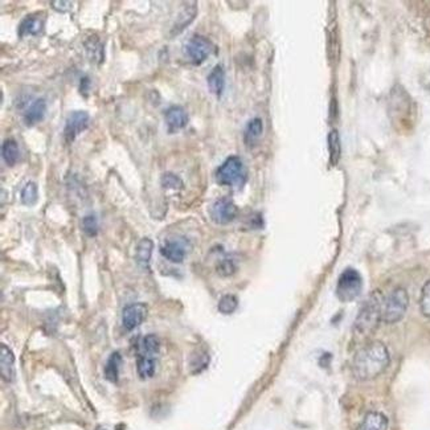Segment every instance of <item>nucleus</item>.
I'll return each instance as SVG.
<instances>
[{
    "label": "nucleus",
    "mask_w": 430,
    "mask_h": 430,
    "mask_svg": "<svg viewBox=\"0 0 430 430\" xmlns=\"http://www.w3.org/2000/svg\"><path fill=\"white\" fill-rule=\"evenodd\" d=\"M389 363L391 355L387 346L380 340H372L355 354L351 371L356 380H373L384 373Z\"/></svg>",
    "instance_id": "f257e3e1"
},
{
    "label": "nucleus",
    "mask_w": 430,
    "mask_h": 430,
    "mask_svg": "<svg viewBox=\"0 0 430 430\" xmlns=\"http://www.w3.org/2000/svg\"><path fill=\"white\" fill-rule=\"evenodd\" d=\"M382 303L381 291L375 290L364 300L354 323V336L356 339H367L378 330L382 322Z\"/></svg>",
    "instance_id": "f03ea898"
},
{
    "label": "nucleus",
    "mask_w": 430,
    "mask_h": 430,
    "mask_svg": "<svg viewBox=\"0 0 430 430\" xmlns=\"http://www.w3.org/2000/svg\"><path fill=\"white\" fill-rule=\"evenodd\" d=\"M409 306V296L404 287H396L384 299L382 303V322L387 325L398 323L407 314Z\"/></svg>",
    "instance_id": "7ed1b4c3"
},
{
    "label": "nucleus",
    "mask_w": 430,
    "mask_h": 430,
    "mask_svg": "<svg viewBox=\"0 0 430 430\" xmlns=\"http://www.w3.org/2000/svg\"><path fill=\"white\" fill-rule=\"evenodd\" d=\"M248 178L244 162L238 156H229L216 171V182L225 187H243Z\"/></svg>",
    "instance_id": "20e7f679"
},
{
    "label": "nucleus",
    "mask_w": 430,
    "mask_h": 430,
    "mask_svg": "<svg viewBox=\"0 0 430 430\" xmlns=\"http://www.w3.org/2000/svg\"><path fill=\"white\" fill-rule=\"evenodd\" d=\"M412 102L413 101L402 86L397 85L392 89L391 99H389V116L393 121V125L398 123L404 126L407 123H411L409 121L413 114Z\"/></svg>",
    "instance_id": "39448f33"
},
{
    "label": "nucleus",
    "mask_w": 430,
    "mask_h": 430,
    "mask_svg": "<svg viewBox=\"0 0 430 430\" xmlns=\"http://www.w3.org/2000/svg\"><path fill=\"white\" fill-rule=\"evenodd\" d=\"M363 278L360 273L352 267L346 269L336 283V297L342 302H352L360 296Z\"/></svg>",
    "instance_id": "423d86ee"
},
{
    "label": "nucleus",
    "mask_w": 430,
    "mask_h": 430,
    "mask_svg": "<svg viewBox=\"0 0 430 430\" xmlns=\"http://www.w3.org/2000/svg\"><path fill=\"white\" fill-rule=\"evenodd\" d=\"M214 44L211 40H208L204 36H194L190 39V41L185 44L184 52L187 57L191 60L192 64L200 65L203 64L214 52Z\"/></svg>",
    "instance_id": "0eeeda50"
},
{
    "label": "nucleus",
    "mask_w": 430,
    "mask_h": 430,
    "mask_svg": "<svg viewBox=\"0 0 430 430\" xmlns=\"http://www.w3.org/2000/svg\"><path fill=\"white\" fill-rule=\"evenodd\" d=\"M209 215L212 221L218 225H227L232 223L237 215L238 208L231 198H223L216 200L209 209Z\"/></svg>",
    "instance_id": "6e6552de"
},
{
    "label": "nucleus",
    "mask_w": 430,
    "mask_h": 430,
    "mask_svg": "<svg viewBox=\"0 0 430 430\" xmlns=\"http://www.w3.org/2000/svg\"><path fill=\"white\" fill-rule=\"evenodd\" d=\"M90 116L86 112H74L68 116L64 127L66 143H72L83 130L88 129Z\"/></svg>",
    "instance_id": "1a4fd4ad"
},
{
    "label": "nucleus",
    "mask_w": 430,
    "mask_h": 430,
    "mask_svg": "<svg viewBox=\"0 0 430 430\" xmlns=\"http://www.w3.org/2000/svg\"><path fill=\"white\" fill-rule=\"evenodd\" d=\"M147 316V307L143 303H132L122 311V325L127 331L134 330L141 326Z\"/></svg>",
    "instance_id": "9d476101"
},
{
    "label": "nucleus",
    "mask_w": 430,
    "mask_h": 430,
    "mask_svg": "<svg viewBox=\"0 0 430 430\" xmlns=\"http://www.w3.org/2000/svg\"><path fill=\"white\" fill-rule=\"evenodd\" d=\"M162 256L174 264H181L188 253V244L184 238L167 240L161 248Z\"/></svg>",
    "instance_id": "9b49d317"
},
{
    "label": "nucleus",
    "mask_w": 430,
    "mask_h": 430,
    "mask_svg": "<svg viewBox=\"0 0 430 430\" xmlns=\"http://www.w3.org/2000/svg\"><path fill=\"white\" fill-rule=\"evenodd\" d=\"M44 24H45V17L43 14L27 17L19 25V36L23 39L27 36L40 34L44 30Z\"/></svg>",
    "instance_id": "f8f14e48"
},
{
    "label": "nucleus",
    "mask_w": 430,
    "mask_h": 430,
    "mask_svg": "<svg viewBox=\"0 0 430 430\" xmlns=\"http://www.w3.org/2000/svg\"><path fill=\"white\" fill-rule=\"evenodd\" d=\"M0 368L3 380L7 382L15 380V355L6 345H1L0 348Z\"/></svg>",
    "instance_id": "ddd939ff"
},
{
    "label": "nucleus",
    "mask_w": 430,
    "mask_h": 430,
    "mask_svg": "<svg viewBox=\"0 0 430 430\" xmlns=\"http://www.w3.org/2000/svg\"><path fill=\"white\" fill-rule=\"evenodd\" d=\"M165 123L168 127V132H179L184 129L188 123V116L185 110L181 106H171L165 112Z\"/></svg>",
    "instance_id": "4468645a"
},
{
    "label": "nucleus",
    "mask_w": 430,
    "mask_h": 430,
    "mask_svg": "<svg viewBox=\"0 0 430 430\" xmlns=\"http://www.w3.org/2000/svg\"><path fill=\"white\" fill-rule=\"evenodd\" d=\"M47 114V102L44 99H36L33 101L32 105L28 108V110L25 112V114L23 116V121L25 123V126H34L39 122H41L44 119V116Z\"/></svg>",
    "instance_id": "2eb2a0df"
},
{
    "label": "nucleus",
    "mask_w": 430,
    "mask_h": 430,
    "mask_svg": "<svg viewBox=\"0 0 430 430\" xmlns=\"http://www.w3.org/2000/svg\"><path fill=\"white\" fill-rule=\"evenodd\" d=\"M329 33H327V53H329V59H330L331 64H339V59H340V39H339V30H338V24L336 23H331L329 27Z\"/></svg>",
    "instance_id": "dca6fc26"
},
{
    "label": "nucleus",
    "mask_w": 430,
    "mask_h": 430,
    "mask_svg": "<svg viewBox=\"0 0 430 430\" xmlns=\"http://www.w3.org/2000/svg\"><path fill=\"white\" fill-rule=\"evenodd\" d=\"M358 430H388V418L381 412H368L364 416L363 421Z\"/></svg>",
    "instance_id": "f3484780"
},
{
    "label": "nucleus",
    "mask_w": 430,
    "mask_h": 430,
    "mask_svg": "<svg viewBox=\"0 0 430 430\" xmlns=\"http://www.w3.org/2000/svg\"><path fill=\"white\" fill-rule=\"evenodd\" d=\"M207 81H208V88L211 90V93L215 94L216 97H221L224 88H225L224 68L221 65H216L214 70L209 73Z\"/></svg>",
    "instance_id": "a211bd4d"
},
{
    "label": "nucleus",
    "mask_w": 430,
    "mask_h": 430,
    "mask_svg": "<svg viewBox=\"0 0 430 430\" xmlns=\"http://www.w3.org/2000/svg\"><path fill=\"white\" fill-rule=\"evenodd\" d=\"M264 132V123L261 118H253L252 121H249L247 125V129L244 132V142L247 146H254L260 138L263 136Z\"/></svg>",
    "instance_id": "6ab92c4d"
},
{
    "label": "nucleus",
    "mask_w": 430,
    "mask_h": 430,
    "mask_svg": "<svg viewBox=\"0 0 430 430\" xmlns=\"http://www.w3.org/2000/svg\"><path fill=\"white\" fill-rule=\"evenodd\" d=\"M155 367H156V362L154 359V356H150V355H139L138 356V360H136V372L139 375L141 379L146 380L154 376L155 373Z\"/></svg>",
    "instance_id": "aec40b11"
},
{
    "label": "nucleus",
    "mask_w": 430,
    "mask_h": 430,
    "mask_svg": "<svg viewBox=\"0 0 430 430\" xmlns=\"http://www.w3.org/2000/svg\"><path fill=\"white\" fill-rule=\"evenodd\" d=\"M1 156L3 161L6 162V165L12 167L17 165L19 158H20V150L17 141L14 139H7L4 141L3 146H1Z\"/></svg>",
    "instance_id": "412c9836"
},
{
    "label": "nucleus",
    "mask_w": 430,
    "mask_h": 430,
    "mask_svg": "<svg viewBox=\"0 0 430 430\" xmlns=\"http://www.w3.org/2000/svg\"><path fill=\"white\" fill-rule=\"evenodd\" d=\"M327 142H329V151H330L331 165H336L340 161V154H342L340 136L338 130H331Z\"/></svg>",
    "instance_id": "4be33fe9"
},
{
    "label": "nucleus",
    "mask_w": 430,
    "mask_h": 430,
    "mask_svg": "<svg viewBox=\"0 0 430 430\" xmlns=\"http://www.w3.org/2000/svg\"><path fill=\"white\" fill-rule=\"evenodd\" d=\"M154 249V243L150 238H142L136 247V261L138 264L147 266Z\"/></svg>",
    "instance_id": "5701e85b"
},
{
    "label": "nucleus",
    "mask_w": 430,
    "mask_h": 430,
    "mask_svg": "<svg viewBox=\"0 0 430 430\" xmlns=\"http://www.w3.org/2000/svg\"><path fill=\"white\" fill-rule=\"evenodd\" d=\"M122 363V358L118 352H114L110 355L106 367H105V378L112 382H116L118 380V375H119V365Z\"/></svg>",
    "instance_id": "b1692460"
},
{
    "label": "nucleus",
    "mask_w": 430,
    "mask_h": 430,
    "mask_svg": "<svg viewBox=\"0 0 430 430\" xmlns=\"http://www.w3.org/2000/svg\"><path fill=\"white\" fill-rule=\"evenodd\" d=\"M21 203L24 205H28V207H32L37 200H39V190H37V185L33 182L27 183L24 185V188L21 190Z\"/></svg>",
    "instance_id": "393cba45"
},
{
    "label": "nucleus",
    "mask_w": 430,
    "mask_h": 430,
    "mask_svg": "<svg viewBox=\"0 0 430 430\" xmlns=\"http://www.w3.org/2000/svg\"><path fill=\"white\" fill-rule=\"evenodd\" d=\"M161 348V342L155 335H146L142 340H141V349H142V355H150L154 356L155 354L159 352Z\"/></svg>",
    "instance_id": "a878e982"
},
{
    "label": "nucleus",
    "mask_w": 430,
    "mask_h": 430,
    "mask_svg": "<svg viewBox=\"0 0 430 430\" xmlns=\"http://www.w3.org/2000/svg\"><path fill=\"white\" fill-rule=\"evenodd\" d=\"M237 307H238V299L233 294H225L224 297H221V299L218 300V306H217L218 311L224 315L234 313L237 310Z\"/></svg>",
    "instance_id": "bb28decb"
},
{
    "label": "nucleus",
    "mask_w": 430,
    "mask_h": 430,
    "mask_svg": "<svg viewBox=\"0 0 430 430\" xmlns=\"http://www.w3.org/2000/svg\"><path fill=\"white\" fill-rule=\"evenodd\" d=\"M420 310L421 314L427 318H430V278L425 282L421 290V297H420Z\"/></svg>",
    "instance_id": "cd10ccee"
},
{
    "label": "nucleus",
    "mask_w": 430,
    "mask_h": 430,
    "mask_svg": "<svg viewBox=\"0 0 430 430\" xmlns=\"http://www.w3.org/2000/svg\"><path fill=\"white\" fill-rule=\"evenodd\" d=\"M86 50H88L89 53L92 52L90 59H96V60H99V63H101V60H102V57H103V48H102V45H101V43H99V39H97L96 36H93V37H90V39L88 40V43H86Z\"/></svg>",
    "instance_id": "c85d7f7f"
},
{
    "label": "nucleus",
    "mask_w": 430,
    "mask_h": 430,
    "mask_svg": "<svg viewBox=\"0 0 430 430\" xmlns=\"http://www.w3.org/2000/svg\"><path fill=\"white\" fill-rule=\"evenodd\" d=\"M83 231L88 236H96L99 233V220L94 215L85 216L83 218Z\"/></svg>",
    "instance_id": "c756f323"
},
{
    "label": "nucleus",
    "mask_w": 430,
    "mask_h": 430,
    "mask_svg": "<svg viewBox=\"0 0 430 430\" xmlns=\"http://www.w3.org/2000/svg\"><path fill=\"white\" fill-rule=\"evenodd\" d=\"M161 183L165 188H168V190H182L183 188L182 179L179 176H176L175 174H171V172H165V175L162 176Z\"/></svg>",
    "instance_id": "7c9ffc66"
},
{
    "label": "nucleus",
    "mask_w": 430,
    "mask_h": 430,
    "mask_svg": "<svg viewBox=\"0 0 430 430\" xmlns=\"http://www.w3.org/2000/svg\"><path fill=\"white\" fill-rule=\"evenodd\" d=\"M237 267L236 264L232 261V260H223L218 266H217V273L221 276V277H231L234 273H236Z\"/></svg>",
    "instance_id": "2f4dec72"
},
{
    "label": "nucleus",
    "mask_w": 430,
    "mask_h": 430,
    "mask_svg": "<svg viewBox=\"0 0 430 430\" xmlns=\"http://www.w3.org/2000/svg\"><path fill=\"white\" fill-rule=\"evenodd\" d=\"M72 6L73 3L72 1H64V0H60V1H52V7L53 10L64 14V12H69L72 10Z\"/></svg>",
    "instance_id": "473e14b6"
},
{
    "label": "nucleus",
    "mask_w": 430,
    "mask_h": 430,
    "mask_svg": "<svg viewBox=\"0 0 430 430\" xmlns=\"http://www.w3.org/2000/svg\"><path fill=\"white\" fill-rule=\"evenodd\" d=\"M89 85H90L89 79H88V77H83V80H81V85H80V92H81L83 94L89 92Z\"/></svg>",
    "instance_id": "72a5a7b5"
},
{
    "label": "nucleus",
    "mask_w": 430,
    "mask_h": 430,
    "mask_svg": "<svg viewBox=\"0 0 430 430\" xmlns=\"http://www.w3.org/2000/svg\"><path fill=\"white\" fill-rule=\"evenodd\" d=\"M97 430H108V429H103V428H99V429Z\"/></svg>",
    "instance_id": "f704fd0d"
}]
</instances>
